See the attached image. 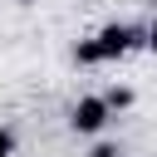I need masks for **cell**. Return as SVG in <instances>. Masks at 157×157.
Returning a JSON list of instances; mask_svg holds the SVG:
<instances>
[{
  "label": "cell",
  "instance_id": "1",
  "mask_svg": "<svg viewBox=\"0 0 157 157\" xmlns=\"http://www.w3.org/2000/svg\"><path fill=\"white\" fill-rule=\"evenodd\" d=\"M108 118H113L108 98H103V93H88V98H78V103H74V113H69V128H74L78 137H98V132L108 128Z\"/></svg>",
  "mask_w": 157,
  "mask_h": 157
},
{
  "label": "cell",
  "instance_id": "2",
  "mask_svg": "<svg viewBox=\"0 0 157 157\" xmlns=\"http://www.w3.org/2000/svg\"><path fill=\"white\" fill-rule=\"evenodd\" d=\"M93 39H98L103 64H108V59H123V54H132L137 44H147V29H132V25H118V20H113V25H103Z\"/></svg>",
  "mask_w": 157,
  "mask_h": 157
},
{
  "label": "cell",
  "instance_id": "3",
  "mask_svg": "<svg viewBox=\"0 0 157 157\" xmlns=\"http://www.w3.org/2000/svg\"><path fill=\"white\" fill-rule=\"evenodd\" d=\"M74 64H83V69L103 64V49H98V39H78V44H74Z\"/></svg>",
  "mask_w": 157,
  "mask_h": 157
},
{
  "label": "cell",
  "instance_id": "4",
  "mask_svg": "<svg viewBox=\"0 0 157 157\" xmlns=\"http://www.w3.org/2000/svg\"><path fill=\"white\" fill-rule=\"evenodd\" d=\"M103 98H108V108H113V113H128V108H132V88H108Z\"/></svg>",
  "mask_w": 157,
  "mask_h": 157
},
{
  "label": "cell",
  "instance_id": "5",
  "mask_svg": "<svg viewBox=\"0 0 157 157\" xmlns=\"http://www.w3.org/2000/svg\"><path fill=\"white\" fill-rule=\"evenodd\" d=\"M0 157H15V132L0 128Z\"/></svg>",
  "mask_w": 157,
  "mask_h": 157
},
{
  "label": "cell",
  "instance_id": "6",
  "mask_svg": "<svg viewBox=\"0 0 157 157\" xmlns=\"http://www.w3.org/2000/svg\"><path fill=\"white\" fill-rule=\"evenodd\" d=\"M93 157H118V147H113V142H98V147H93Z\"/></svg>",
  "mask_w": 157,
  "mask_h": 157
},
{
  "label": "cell",
  "instance_id": "7",
  "mask_svg": "<svg viewBox=\"0 0 157 157\" xmlns=\"http://www.w3.org/2000/svg\"><path fill=\"white\" fill-rule=\"evenodd\" d=\"M147 49H152V54H157V20H152V25H147Z\"/></svg>",
  "mask_w": 157,
  "mask_h": 157
},
{
  "label": "cell",
  "instance_id": "8",
  "mask_svg": "<svg viewBox=\"0 0 157 157\" xmlns=\"http://www.w3.org/2000/svg\"><path fill=\"white\" fill-rule=\"evenodd\" d=\"M15 5H29V0H15Z\"/></svg>",
  "mask_w": 157,
  "mask_h": 157
},
{
  "label": "cell",
  "instance_id": "9",
  "mask_svg": "<svg viewBox=\"0 0 157 157\" xmlns=\"http://www.w3.org/2000/svg\"><path fill=\"white\" fill-rule=\"evenodd\" d=\"M152 5H157V0H152Z\"/></svg>",
  "mask_w": 157,
  "mask_h": 157
}]
</instances>
